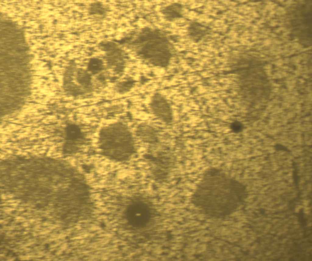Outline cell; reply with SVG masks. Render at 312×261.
I'll return each mask as SVG.
<instances>
[{
	"label": "cell",
	"mask_w": 312,
	"mask_h": 261,
	"mask_svg": "<svg viewBox=\"0 0 312 261\" xmlns=\"http://www.w3.org/2000/svg\"><path fill=\"white\" fill-rule=\"evenodd\" d=\"M78 73L77 78L79 83L83 86L86 87L90 85L91 79L89 74L83 72Z\"/></svg>",
	"instance_id": "obj_4"
},
{
	"label": "cell",
	"mask_w": 312,
	"mask_h": 261,
	"mask_svg": "<svg viewBox=\"0 0 312 261\" xmlns=\"http://www.w3.org/2000/svg\"><path fill=\"white\" fill-rule=\"evenodd\" d=\"M66 139L73 145H76L84 138V133L81 127L77 123H72L66 127Z\"/></svg>",
	"instance_id": "obj_3"
},
{
	"label": "cell",
	"mask_w": 312,
	"mask_h": 261,
	"mask_svg": "<svg viewBox=\"0 0 312 261\" xmlns=\"http://www.w3.org/2000/svg\"><path fill=\"white\" fill-rule=\"evenodd\" d=\"M18 187L20 188H22L23 186L22 185H20Z\"/></svg>",
	"instance_id": "obj_7"
},
{
	"label": "cell",
	"mask_w": 312,
	"mask_h": 261,
	"mask_svg": "<svg viewBox=\"0 0 312 261\" xmlns=\"http://www.w3.org/2000/svg\"><path fill=\"white\" fill-rule=\"evenodd\" d=\"M54 22H57V20H55L54 21Z\"/></svg>",
	"instance_id": "obj_8"
},
{
	"label": "cell",
	"mask_w": 312,
	"mask_h": 261,
	"mask_svg": "<svg viewBox=\"0 0 312 261\" xmlns=\"http://www.w3.org/2000/svg\"><path fill=\"white\" fill-rule=\"evenodd\" d=\"M38 9H41V8L40 7H38Z\"/></svg>",
	"instance_id": "obj_9"
},
{
	"label": "cell",
	"mask_w": 312,
	"mask_h": 261,
	"mask_svg": "<svg viewBox=\"0 0 312 261\" xmlns=\"http://www.w3.org/2000/svg\"><path fill=\"white\" fill-rule=\"evenodd\" d=\"M23 181H20L19 182V184H23Z\"/></svg>",
	"instance_id": "obj_6"
},
{
	"label": "cell",
	"mask_w": 312,
	"mask_h": 261,
	"mask_svg": "<svg viewBox=\"0 0 312 261\" xmlns=\"http://www.w3.org/2000/svg\"><path fill=\"white\" fill-rule=\"evenodd\" d=\"M98 141L105 155L118 160L128 158L134 149L132 132L128 126L122 122H115L102 127L98 133Z\"/></svg>",
	"instance_id": "obj_1"
},
{
	"label": "cell",
	"mask_w": 312,
	"mask_h": 261,
	"mask_svg": "<svg viewBox=\"0 0 312 261\" xmlns=\"http://www.w3.org/2000/svg\"><path fill=\"white\" fill-rule=\"evenodd\" d=\"M230 127L232 132L238 133L243 130L244 126L243 124L240 121H235L231 123Z\"/></svg>",
	"instance_id": "obj_5"
},
{
	"label": "cell",
	"mask_w": 312,
	"mask_h": 261,
	"mask_svg": "<svg viewBox=\"0 0 312 261\" xmlns=\"http://www.w3.org/2000/svg\"><path fill=\"white\" fill-rule=\"evenodd\" d=\"M149 107L153 115L162 122L168 124L173 121L172 107L167 99L162 94H154L151 98Z\"/></svg>",
	"instance_id": "obj_2"
}]
</instances>
